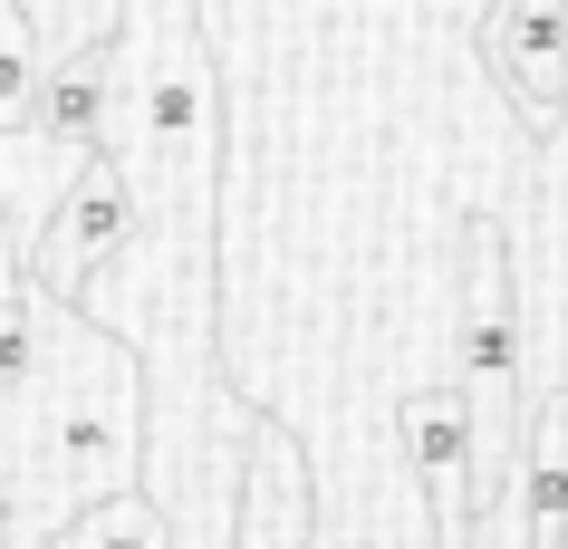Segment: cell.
Instances as JSON below:
<instances>
[{
  "label": "cell",
  "mask_w": 568,
  "mask_h": 549,
  "mask_svg": "<svg viewBox=\"0 0 568 549\" xmlns=\"http://www.w3.org/2000/svg\"><path fill=\"white\" fill-rule=\"evenodd\" d=\"M39 68H49V59H39L30 20L0 0V135H10V125H30V106H39Z\"/></svg>",
  "instance_id": "cell-5"
},
{
  "label": "cell",
  "mask_w": 568,
  "mask_h": 549,
  "mask_svg": "<svg viewBox=\"0 0 568 549\" xmlns=\"http://www.w3.org/2000/svg\"><path fill=\"white\" fill-rule=\"evenodd\" d=\"M481 59L520 96V116L539 135H559V106H568V20L559 10H539V0H501L491 10V30H481Z\"/></svg>",
  "instance_id": "cell-2"
},
{
  "label": "cell",
  "mask_w": 568,
  "mask_h": 549,
  "mask_svg": "<svg viewBox=\"0 0 568 549\" xmlns=\"http://www.w3.org/2000/svg\"><path fill=\"white\" fill-rule=\"evenodd\" d=\"M106 116H116V39L106 49H68L39 68L30 135H49L59 154H106Z\"/></svg>",
  "instance_id": "cell-3"
},
{
  "label": "cell",
  "mask_w": 568,
  "mask_h": 549,
  "mask_svg": "<svg viewBox=\"0 0 568 549\" xmlns=\"http://www.w3.org/2000/svg\"><path fill=\"white\" fill-rule=\"evenodd\" d=\"M39 549H174V520H164V501L145 482H125L106 501H88V511H68Z\"/></svg>",
  "instance_id": "cell-4"
},
{
  "label": "cell",
  "mask_w": 568,
  "mask_h": 549,
  "mask_svg": "<svg viewBox=\"0 0 568 549\" xmlns=\"http://www.w3.org/2000/svg\"><path fill=\"white\" fill-rule=\"evenodd\" d=\"M135 232H145V213H135V183H125V164H116V154H88V164H78V183L59 193V213L30 232L20 279H30L39 299H68V308H78L97 279L135 251Z\"/></svg>",
  "instance_id": "cell-1"
}]
</instances>
